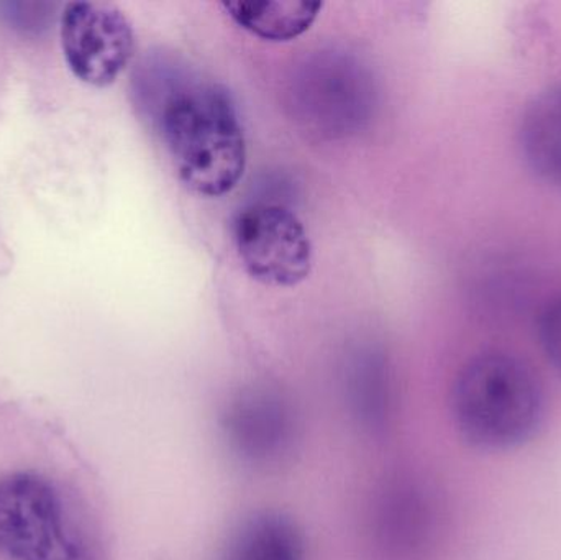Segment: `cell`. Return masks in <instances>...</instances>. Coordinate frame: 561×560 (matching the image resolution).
Here are the masks:
<instances>
[{"label":"cell","mask_w":561,"mask_h":560,"mask_svg":"<svg viewBox=\"0 0 561 560\" xmlns=\"http://www.w3.org/2000/svg\"><path fill=\"white\" fill-rule=\"evenodd\" d=\"M300 526L279 510H260L242 519L230 535L222 560H304Z\"/></svg>","instance_id":"9c48e42d"},{"label":"cell","mask_w":561,"mask_h":560,"mask_svg":"<svg viewBox=\"0 0 561 560\" xmlns=\"http://www.w3.org/2000/svg\"><path fill=\"white\" fill-rule=\"evenodd\" d=\"M537 335L547 361L561 374V295L540 312Z\"/></svg>","instance_id":"4fadbf2b"},{"label":"cell","mask_w":561,"mask_h":560,"mask_svg":"<svg viewBox=\"0 0 561 560\" xmlns=\"http://www.w3.org/2000/svg\"><path fill=\"white\" fill-rule=\"evenodd\" d=\"M0 555L10 560H104L88 513L35 472L0 480Z\"/></svg>","instance_id":"3957f363"},{"label":"cell","mask_w":561,"mask_h":560,"mask_svg":"<svg viewBox=\"0 0 561 560\" xmlns=\"http://www.w3.org/2000/svg\"><path fill=\"white\" fill-rule=\"evenodd\" d=\"M450 411L458 433L474 449L507 453L539 433L547 413L546 390L519 355L481 352L458 372Z\"/></svg>","instance_id":"7a4b0ae2"},{"label":"cell","mask_w":561,"mask_h":560,"mask_svg":"<svg viewBox=\"0 0 561 560\" xmlns=\"http://www.w3.org/2000/svg\"><path fill=\"white\" fill-rule=\"evenodd\" d=\"M322 2H224L227 15L247 32L270 42H290L312 26Z\"/></svg>","instance_id":"8fae6325"},{"label":"cell","mask_w":561,"mask_h":560,"mask_svg":"<svg viewBox=\"0 0 561 560\" xmlns=\"http://www.w3.org/2000/svg\"><path fill=\"white\" fill-rule=\"evenodd\" d=\"M299 108L304 121L322 134L358 127L368 111V82L358 66L342 56L323 55L300 76Z\"/></svg>","instance_id":"ba28073f"},{"label":"cell","mask_w":561,"mask_h":560,"mask_svg":"<svg viewBox=\"0 0 561 560\" xmlns=\"http://www.w3.org/2000/svg\"><path fill=\"white\" fill-rule=\"evenodd\" d=\"M220 431L229 453L253 469L286 462L300 437V418L293 401L268 387L239 391L220 414Z\"/></svg>","instance_id":"5b68a950"},{"label":"cell","mask_w":561,"mask_h":560,"mask_svg":"<svg viewBox=\"0 0 561 560\" xmlns=\"http://www.w3.org/2000/svg\"><path fill=\"white\" fill-rule=\"evenodd\" d=\"M135 82L180 180L201 196L230 193L247 167L245 135L230 92L170 61L144 65Z\"/></svg>","instance_id":"6da1fadb"},{"label":"cell","mask_w":561,"mask_h":560,"mask_svg":"<svg viewBox=\"0 0 561 560\" xmlns=\"http://www.w3.org/2000/svg\"><path fill=\"white\" fill-rule=\"evenodd\" d=\"M59 33L72 75L95 88L115 82L134 56V28L124 12L111 3H68L61 12Z\"/></svg>","instance_id":"52a82bcc"},{"label":"cell","mask_w":561,"mask_h":560,"mask_svg":"<svg viewBox=\"0 0 561 560\" xmlns=\"http://www.w3.org/2000/svg\"><path fill=\"white\" fill-rule=\"evenodd\" d=\"M376 548L394 560L424 558L444 532L440 493L428 480L396 476L382 483L371 506Z\"/></svg>","instance_id":"8992f818"},{"label":"cell","mask_w":561,"mask_h":560,"mask_svg":"<svg viewBox=\"0 0 561 560\" xmlns=\"http://www.w3.org/2000/svg\"><path fill=\"white\" fill-rule=\"evenodd\" d=\"M519 147L533 173L561 186V84L529 102L520 118Z\"/></svg>","instance_id":"30bf717a"},{"label":"cell","mask_w":561,"mask_h":560,"mask_svg":"<svg viewBox=\"0 0 561 560\" xmlns=\"http://www.w3.org/2000/svg\"><path fill=\"white\" fill-rule=\"evenodd\" d=\"M58 5L53 2H0V19L23 35H42L55 20Z\"/></svg>","instance_id":"7c38bea8"},{"label":"cell","mask_w":561,"mask_h":560,"mask_svg":"<svg viewBox=\"0 0 561 560\" xmlns=\"http://www.w3.org/2000/svg\"><path fill=\"white\" fill-rule=\"evenodd\" d=\"M233 240L247 273L272 288L300 285L312 270V243L299 217L279 204L245 207L233 222Z\"/></svg>","instance_id":"277c9868"}]
</instances>
